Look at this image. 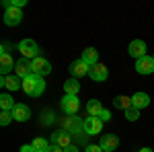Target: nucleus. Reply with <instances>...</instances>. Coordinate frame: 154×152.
<instances>
[{
	"label": "nucleus",
	"instance_id": "nucleus-1",
	"mask_svg": "<svg viewBox=\"0 0 154 152\" xmlns=\"http://www.w3.org/2000/svg\"><path fill=\"white\" fill-rule=\"evenodd\" d=\"M23 91L29 97H41L45 91V78L39 74H31V76L23 78Z\"/></svg>",
	"mask_w": 154,
	"mask_h": 152
},
{
	"label": "nucleus",
	"instance_id": "nucleus-2",
	"mask_svg": "<svg viewBox=\"0 0 154 152\" xmlns=\"http://www.w3.org/2000/svg\"><path fill=\"white\" fill-rule=\"evenodd\" d=\"M17 47H19V51L23 54V58H27V60L39 58V45H37L33 39H23Z\"/></svg>",
	"mask_w": 154,
	"mask_h": 152
},
{
	"label": "nucleus",
	"instance_id": "nucleus-3",
	"mask_svg": "<svg viewBox=\"0 0 154 152\" xmlns=\"http://www.w3.org/2000/svg\"><path fill=\"white\" fill-rule=\"evenodd\" d=\"M80 109V101H78V95H64L62 97V111L66 115H76Z\"/></svg>",
	"mask_w": 154,
	"mask_h": 152
},
{
	"label": "nucleus",
	"instance_id": "nucleus-4",
	"mask_svg": "<svg viewBox=\"0 0 154 152\" xmlns=\"http://www.w3.org/2000/svg\"><path fill=\"white\" fill-rule=\"evenodd\" d=\"M84 132H86V136H97V134H101L103 132V121L99 119V117H84Z\"/></svg>",
	"mask_w": 154,
	"mask_h": 152
},
{
	"label": "nucleus",
	"instance_id": "nucleus-5",
	"mask_svg": "<svg viewBox=\"0 0 154 152\" xmlns=\"http://www.w3.org/2000/svg\"><path fill=\"white\" fill-rule=\"evenodd\" d=\"M49 70H51V64H49L45 58H35L31 60V72L33 74H39V76H45V74H49Z\"/></svg>",
	"mask_w": 154,
	"mask_h": 152
},
{
	"label": "nucleus",
	"instance_id": "nucleus-6",
	"mask_svg": "<svg viewBox=\"0 0 154 152\" xmlns=\"http://www.w3.org/2000/svg\"><path fill=\"white\" fill-rule=\"evenodd\" d=\"M51 146H60V148H68V146H72V136L68 134V132H54L51 134Z\"/></svg>",
	"mask_w": 154,
	"mask_h": 152
},
{
	"label": "nucleus",
	"instance_id": "nucleus-7",
	"mask_svg": "<svg viewBox=\"0 0 154 152\" xmlns=\"http://www.w3.org/2000/svg\"><path fill=\"white\" fill-rule=\"evenodd\" d=\"M21 21H23L21 8H6V12H4V25L6 27H17Z\"/></svg>",
	"mask_w": 154,
	"mask_h": 152
},
{
	"label": "nucleus",
	"instance_id": "nucleus-8",
	"mask_svg": "<svg viewBox=\"0 0 154 152\" xmlns=\"http://www.w3.org/2000/svg\"><path fill=\"white\" fill-rule=\"evenodd\" d=\"M99 146L103 148V152H113V150H117V146H119V138L113 136V134H105V136H101Z\"/></svg>",
	"mask_w": 154,
	"mask_h": 152
},
{
	"label": "nucleus",
	"instance_id": "nucleus-9",
	"mask_svg": "<svg viewBox=\"0 0 154 152\" xmlns=\"http://www.w3.org/2000/svg\"><path fill=\"white\" fill-rule=\"evenodd\" d=\"M88 76L93 78V82H103V80H107L109 70H107V66H103V64H95V66H91Z\"/></svg>",
	"mask_w": 154,
	"mask_h": 152
},
{
	"label": "nucleus",
	"instance_id": "nucleus-10",
	"mask_svg": "<svg viewBox=\"0 0 154 152\" xmlns=\"http://www.w3.org/2000/svg\"><path fill=\"white\" fill-rule=\"evenodd\" d=\"M14 74H17L19 78H27V76H31V74H33V72H31V60H27V58L17 60Z\"/></svg>",
	"mask_w": 154,
	"mask_h": 152
},
{
	"label": "nucleus",
	"instance_id": "nucleus-11",
	"mask_svg": "<svg viewBox=\"0 0 154 152\" xmlns=\"http://www.w3.org/2000/svg\"><path fill=\"white\" fill-rule=\"evenodd\" d=\"M136 72L138 74H152L154 72V60L148 58V56L136 60Z\"/></svg>",
	"mask_w": 154,
	"mask_h": 152
},
{
	"label": "nucleus",
	"instance_id": "nucleus-12",
	"mask_svg": "<svg viewBox=\"0 0 154 152\" xmlns=\"http://www.w3.org/2000/svg\"><path fill=\"white\" fill-rule=\"evenodd\" d=\"M128 51H130L131 58L140 60V58L146 56V43H144L142 39H134V41L130 43V47H128Z\"/></svg>",
	"mask_w": 154,
	"mask_h": 152
},
{
	"label": "nucleus",
	"instance_id": "nucleus-13",
	"mask_svg": "<svg viewBox=\"0 0 154 152\" xmlns=\"http://www.w3.org/2000/svg\"><path fill=\"white\" fill-rule=\"evenodd\" d=\"M12 117H14L17 121H27V119L31 117V109H29V105H25V103H17L14 109H12Z\"/></svg>",
	"mask_w": 154,
	"mask_h": 152
},
{
	"label": "nucleus",
	"instance_id": "nucleus-14",
	"mask_svg": "<svg viewBox=\"0 0 154 152\" xmlns=\"http://www.w3.org/2000/svg\"><path fill=\"white\" fill-rule=\"evenodd\" d=\"M2 86H6L8 91H19V88H23V78H19L17 74H12V76H2Z\"/></svg>",
	"mask_w": 154,
	"mask_h": 152
},
{
	"label": "nucleus",
	"instance_id": "nucleus-15",
	"mask_svg": "<svg viewBox=\"0 0 154 152\" xmlns=\"http://www.w3.org/2000/svg\"><path fill=\"white\" fill-rule=\"evenodd\" d=\"M14 66H17V62L12 60L11 54H0V70H2V76H6Z\"/></svg>",
	"mask_w": 154,
	"mask_h": 152
},
{
	"label": "nucleus",
	"instance_id": "nucleus-16",
	"mask_svg": "<svg viewBox=\"0 0 154 152\" xmlns=\"http://www.w3.org/2000/svg\"><path fill=\"white\" fill-rule=\"evenodd\" d=\"M88 70H91V66L88 64H84L82 60H78V62H74L70 66V72L74 78H80V76H84V74H88Z\"/></svg>",
	"mask_w": 154,
	"mask_h": 152
},
{
	"label": "nucleus",
	"instance_id": "nucleus-17",
	"mask_svg": "<svg viewBox=\"0 0 154 152\" xmlns=\"http://www.w3.org/2000/svg\"><path fill=\"white\" fill-rule=\"evenodd\" d=\"M84 62V64H88V66H95V64H99V54H97L95 47H86L82 51V58H80Z\"/></svg>",
	"mask_w": 154,
	"mask_h": 152
},
{
	"label": "nucleus",
	"instance_id": "nucleus-18",
	"mask_svg": "<svg viewBox=\"0 0 154 152\" xmlns=\"http://www.w3.org/2000/svg\"><path fill=\"white\" fill-rule=\"evenodd\" d=\"M150 105V97L146 93H136L131 97V107H136V109H144V107Z\"/></svg>",
	"mask_w": 154,
	"mask_h": 152
},
{
	"label": "nucleus",
	"instance_id": "nucleus-19",
	"mask_svg": "<svg viewBox=\"0 0 154 152\" xmlns=\"http://www.w3.org/2000/svg\"><path fill=\"white\" fill-rule=\"evenodd\" d=\"M113 107L115 109H123V111H128L131 107V97H125V95H119L113 99Z\"/></svg>",
	"mask_w": 154,
	"mask_h": 152
},
{
	"label": "nucleus",
	"instance_id": "nucleus-20",
	"mask_svg": "<svg viewBox=\"0 0 154 152\" xmlns=\"http://www.w3.org/2000/svg\"><path fill=\"white\" fill-rule=\"evenodd\" d=\"M78 91H80V82H78V78H70V80L64 82V93L66 95H78Z\"/></svg>",
	"mask_w": 154,
	"mask_h": 152
},
{
	"label": "nucleus",
	"instance_id": "nucleus-21",
	"mask_svg": "<svg viewBox=\"0 0 154 152\" xmlns=\"http://www.w3.org/2000/svg\"><path fill=\"white\" fill-rule=\"evenodd\" d=\"M14 105H17V103L12 101L11 95L4 93L2 97H0V109H2V111H12V109H14Z\"/></svg>",
	"mask_w": 154,
	"mask_h": 152
},
{
	"label": "nucleus",
	"instance_id": "nucleus-22",
	"mask_svg": "<svg viewBox=\"0 0 154 152\" xmlns=\"http://www.w3.org/2000/svg\"><path fill=\"white\" fill-rule=\"evenodd\" d=\"M86 111H88V115H93V117H97L101 111H103V107H101V103L97 101V99H91L88 103H86Z\"/></svg>",
	"mask_w": 154,
	"mask_h": 152
},
{
	"label": "nucleus",
	"instance_id": "nucleus-23",
	"mask_svg": "<svg viewBox=\"0 0 154 152\" xmlns=\"http://www.w3.org/2000/svg\"><path fill=\"white\" fill-rule=\"evenodd\" d=\"M33 146H35V150L37 152H48L49 150V142L45 140V138H35V140L31 142Z\"/></svg>",
	"mask_w": 154,
	"mask_h": 152
},
{
	"label": "nucleus",
	"instance_id": "nucleus-24",
	"mask_svg": "<svg viewBox=\"0 0 154 152\" xmlns=\"http://www.w3.org/2000/svg\"><path fill=\"white\" fill-rule=\"evenodd\" d=\"M25 4H27V0H4L2 2L4 8H23Z\"/></svg>",
	"mask_w": 154,
	"mask_h": 152
},
{
	"label": "nucleus",
	"instance_id": "nucleus-25",
	"mask_svg": "<svg viewBox=\"0 0 154 152\" xmlns=\"http://www.w3.org/2000/svg\"><path fill=\"white\" fill-rule=\"evenodd\" d=\"M11 119H14V117H12V111H2V113H0V126H8Z\"/></svg>",
	"mask_w": 154,
	"mask_h": 152
},
{
	"label": "nucleus",
	"instance_id": "nucleus-26",
	"mask_svg": "<svg viewBox=\"0 0 154 152\" xmlns=\"http://www.w3.org/2000/svg\"><path fill=\"white\" fill-rule=\"evenodd\" d=\"M125 117H128L130 121H136V119L140 117V109H136V107H130V109L125 111Z\"/></svg>",
	"mask_w": 154,
	"mask_h": 152
},
{
	"label": "nucleus",
	"instance_id": "nucleus-27",
	"mask_svg": "<svg viewBox=\"0 0 154 152\" xmlns=\"http://www.w3.org/2000/svg\"><path fill=\"white\" fill-rule=\"evenodd\" d=\"M84 152H103V148L99 144H86L84 146Z\"/></svg>",
	"mask_w": 154,
	"mask_h": 152
},
{
	"label": "nucleus",
	"instance_id": "nucleus-28",
	"mask_svg": "<svg viewBox=\"0 0 154 152\" xmlns=\"http://www.w3.org/2000/svg\"><path fill=\"white\" fill-rule=\"evenodd\" d=\"M54 113L51 111H43V117H41V123H51V119H54Z\"/></svg>",
	"mask_w": 154,
	"mask_h": 152
},
{
	"label": "nucleus",
	"instance_id": "nucleus-29",
	"mask_svg": "<svg viewBox=\"0 0 154 152\" xmlns=\"http://www.w3.org/2000/svg\"><path fill=\"white\" fill-rule=\"evenodd\" d=\"M99 119H101V121H109V119H111V113H109V111H107V109H103V111H101V113H99Z\"/></svg>",
	"mask_w": 154,
	"mask_h": 152
},
{
	"label": "nucleus",
	"instance_id": "nucleus-30",
	"mask_svg": "<svg viewBox=\"0 0 154 152\" xmlns=\"http://www.w3.org/2000/svg\"><path fill=\"white\" fill-rule=\"evenodd\" d=\"M21 152H37V150L33 144H25V146H21Z\"/></svg>",
	"mask_w": 154,
	"mask_h": 152
},
{
	"label": "nucleus",
	"instance_id": "nucleus-31",
	"mask_svg": "<svg viewBox=\"0 0 154 152\" xmlns=\"http://www.w3.org/2000/svg\"><path fill=\"white\" fill-rule=\"evenodd\" d=\"M64 152H80V150H78V146H76V144H72V146H68Z\"/></svg>",
	"mask_w": 154,
	"mask_h": 152
},
{
	"label": "nucleus",
	"instance_id": "nucleus-32",
	"mask_svg": "<svg viewBox=\"0 0 154 152\" xmlns=\"http://www.w3.org/2000/svg\"><path fill=\"white\" fill-rule=\"evenodd\" d=\"M48 152H64V148H60V146H49Z\"/></svg>",
	"mask_w": 154,
	"mask_h": 152
},
{
	"label": "nucleus",
	"instance_id": "nucleus-33",
	"mask_svg": "<svg viewBox=\"0 0 154 152\" xmlns=\"http://www.w3.org/2000/svg\"><path fill=\"white\" fill-rule=\"evenodd\" d=\"M140 152H154L152 148H140Z\"/></svg>",
	"mask_w": 154,
	"mask_h": 152
},
{
	"label": "nucleus",
	"instance_id": "nucleus-34",
	"mask_svg": "<svg viewBox=\"0 0 154 152\" xmlns=\"http://www.w3.org/2000/svg\"><path fill=\"white\" fill-rule=\"evenodd\" d=\"M152 60H154V56H152Z\"/></svg>",
	"mask_w": 154,
	"mask_h": 152
}]
</instances>
